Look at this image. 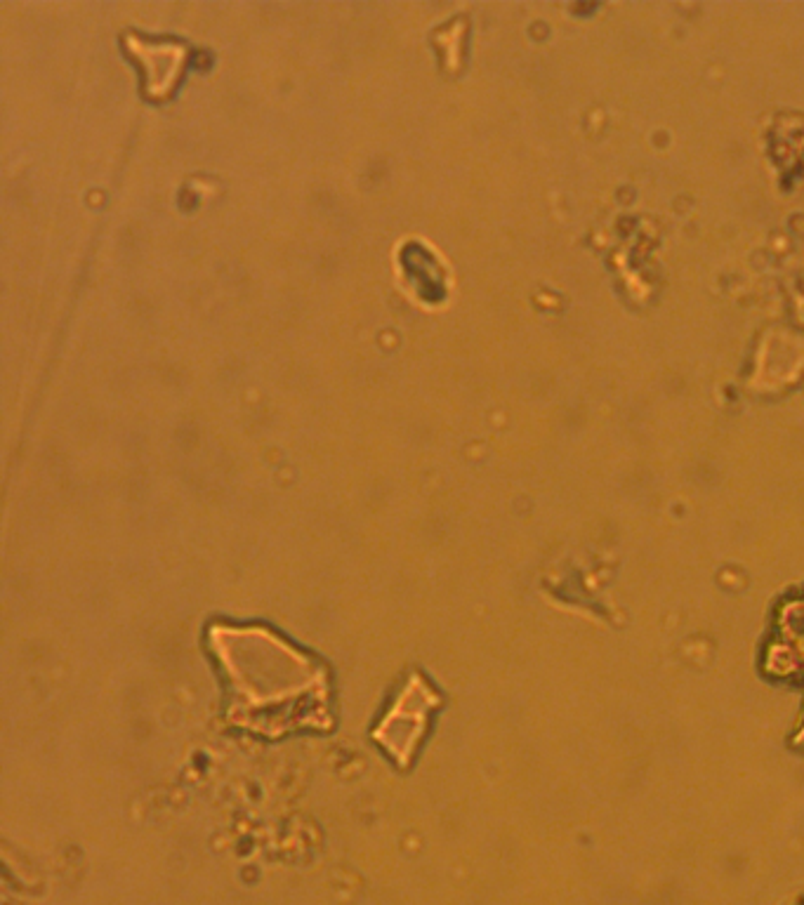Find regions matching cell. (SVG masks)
I'll list each match as a JSON object with an SVG mask.
<instances>
[{
  "mask_svg": "<svg viewBox=\"0 0 804 905\" xmlns=\"http://www.w3.org/2000/svg\"><path fill=\"white\" fill-rule=\"evenodd\" d=\"M123 48L140 66L142 92L149 99H168L180 85L189 62L187 45L168 36L125 33Z\"/></svg>",
  "mask_w": 804,
  "mask_h": 905,
  "instance_id": "obj_1",
  "label": "cell"
}]
</instances>
